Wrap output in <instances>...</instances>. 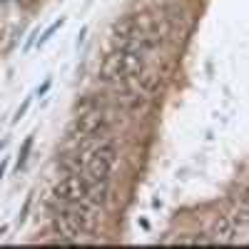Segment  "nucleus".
I'll use <instances>...</instances> for the list:
<instances>
[{"label": "nucleus", "mask_w": 249, "mask_h": 249, "mask_svg": "<svg viewBox=\"0 0 249 249\" xmlns=\"http://www.w3.org/2000/svg\"><path fill=\"white\" fill-rule=\"evenodd\" d=\"M97 224V214H92L90 204H65L53 214V232L57 242L68 244L77 242L82 234H90Z\"/></svg>", "instance_id": "1"}, {"label": "nucleus", "mask_w": 249, "mask_h": 249, "mask_svg": "<svg viewBox=\"0 0 249 249\" xmlns=\"http://www.w3.org/2000/svg\"><path fill=\"white\" fill-rule=\"evenodd\" d=\"M144 70V55L130 48H115L100 65V80L110 85H127L135 82Z\"/></svg>", "instance_id": "2"}, {"label": "nucleus", "mask_w": 249, "mask_h": 249, "mask_svg": "<svg viewBox=\"0 0 249 249\" xmlns=\"http://www.w3.org/2000/svg\"><path fill=\"white\" fill-rule=\"evenodd\" d=\"M107 124H110V115H107V110L102 107L100 102H97V105H82L80 115L70 124L68 135H70L72 142L85 144V142L100 137L102 132L107 130Z\"/></svg>", "instance_id": "3"}, {"label": "nucleus", "mask_w": 249, "mask_h": 249, "mask_svg": "<svg viewBox=\"0 0 249 249\" xmlns=\"http://www.w3.org/2000/svg\"><path fill=\"white\" fill-rule=\"evenodd\" d=\"M115 160H117V147L112 142H105L95 147L88 160H85V177L92 179V182H107L110 179V172L115 167Z\"/></svg>", "instance_id": "4"}, {"label": "nucleus", "mask_w": 249, "mask_h": 249, "mask_svg": "<svg viewBox=\"0 0 249 249\" xmlns=\"http://www.w3.org/2000/svg\"><path fill=\"white\" fill-rule=\"evenodd\" d=\"M53 195L62 204H90V179L80 172H72L55 184Z\"/></svg>", "instance_id": "5"}, {"label": "nucleus", "mask_w": 249, "mask_h": 249, "mask_svg": "<svg viewBox=\"0 0 249 249\" xmlns=\"http://www.w3.org/2000/svg\"><path fill=\"white\" fill-rule=\"evenodd\" d=\"M212 237L217 242H232L234 239V219L232 217H219L212 227Z\"/></svg>", "instance_id": "6"}, {"label": "nucleus", "mask_w": 249, "mask_h": 249, "mask_svg": "<svg viewBox=\"0 0 249 249\" xmlns=\"http://www.w3.org/2000/svg\"><path fill=\"white\" fill-rule=\"evenodd\" d=\"M140 5H144V8H164L167 3H172V0H137Z\"/></svg>", "instance_id": "7"}, {"label": "nucleus", "mask_w": 249, "mask_h": 249, "mask_svg": "<svg viewBox=\"0 0 249 249\" xmlns=\"http://www.w3.org/2000/svg\"><path fill=\"white\" fill-rule=\"evenodd\" d=\"M30 144H33V137H28V142H25V147H23V155H20V162H18V167L25 162V157H28V152H30Z\"/></svg>", "instance_id": "8"}, {"label": "nucleus", "mask_w": 249, "mask_h": 249, "mask_svg": "<svg viewBox=\"0 0 249 249\" xmlns=\"http://www.w3.org/2000/svg\"><path fill=\"white\" fill-rule=\"evenodd\" d=\"M5 167H8V162H0V177H3V172H5Z\"/></svg>", "instance_id": "9"}]
</instances>
